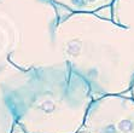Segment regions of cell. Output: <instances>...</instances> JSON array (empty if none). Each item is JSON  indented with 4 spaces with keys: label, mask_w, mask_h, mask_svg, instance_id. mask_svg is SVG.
I'll use <instances>...</instances> for the list:
<instances>
[{
    "label": "cell",
    "mask_w": 134,
    "mask_h": 133,
    "mask_svg": "<svg viewBox=\"0 0 134 133\" xmlns=\"http://www.w3.org/2000/svg\"><path fill=\"white\" fill-rule=\"evenodd\" d=\"M56 44L66 64L88 82L93 96L131 91L134 36L127 28L96 13H69L57 25Z\"/></svg>",
    "instance_id": "6da1fadb"
},
{
    "label": "cell",
    "mask_w": 134,
    "mask_h": 133,
    "mask_svg": "<svg viewBox=\"0 0 134 133\" xmlns=\"http://www.w3.org/2000/svg\"><path fill=\"white\" fill-rule=\"evenodd\" d=\"M4 87L24 133H77L94 100L88 82L66 63L17 68Z\"/></svg>",
    "instance_id": "7a4b0ae2"
},
{
    "label": "cell",
    "mask_w": 134,
    "mask_h": 133,
    "mask_svg": "<svg viewBox=\"0 0 134 133\" xmlns=\"http://www.w3.org/2000/svg\"><path fill=\"white\" fill-rule=\"evenodd\" d=\"M81 130L83 133H134V99L123 94L96 98Z\"/></svg>",
    "instance_id": "3957f363"
},
{
    "label": "cell",
    "mask_w": 134,
    "mask_h": 133,
    "mask_svg": "<svg viewBox=\"0 0 134 133\" xmlns=\"http://www.w3.org/2000/svg\"><path fill=\"white\" fill-rule=\"evenodd\" d=\"M58 9L69 13H97L100 10L111 7L115 0H50Z\"/></svg>",
    "instance_id": "277c9868"
},
{
    "label": "cell",
    "mask_w": 134,
    "mask_h": 133,
    "mask_svg": "<svg viewBox=\"0 0 134 133\" xmlns=\"http://www.w3.org/2000/svg\"><path fill=\"white\" fill-rule=\"evenodd\" d=\"M110 9V18L116 24L127 28L134 36V0H115Z\"/></svg>",
    "instance_id": "5b68a950"
},
{
    "label": "cell",
    "mask_w": 134,
    "mask_h": 133,
    "mask_svg": "<svg viewBox=\"0 0 134 133\" xmlns=\"http://www.w3.org/2000/svg\"><path fill=\"white\" fill-rule=\"evenodd\" d=\"M16 118L13 110L7 100L4 82L0 77V133H13Z\"/></svg>",
    "instance_id": "8992f818"
},
{
    "label": "cell",
    "mask_w": 134,
    "mask_h": 133,
    "mask_svg": "<svg viewBox=\"0 0 134 133\" xmlns=\"http://www.w3.org/2000/svg\"><path fill=\"white\" fill-rule=\"evenodd\" d=\"M131 93H132V98L134 99V81H133V85H132V88H131Z\"/></svg>",
    "instance_id": "52a82bcc"
}]
</instances>
